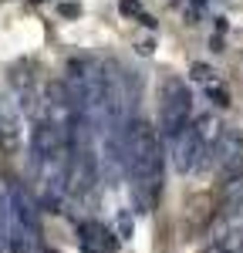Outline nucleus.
Listing matches in <instances>:
<instances>
[{
	"label": "nucleus",
	"instance_id": "f257e3e1",
	"mask_svg": "<svg viewBox=\"0 0 243 253\" xmlns=\"http://www.w3.org/2000/svg\"><path fill=\"white\" fill-rule=\"evenodd\" d=\"M125 169L132 175V186L139 189V196L156 199L162 193V149L156 128L139 118L128 122V135H125Z\"/></svg>",
	"mask_w": 243,
	"mask_h": 253
},
{
	"label": "nucleus",
	"instance_id": "f03ea898",
	"mask_svg": "<svg viewBox=\"0 0 243 253\" xmlns=\"http://www.w3.org/2000/svg\"><path fill=\"white\" fill-rule=\"evenodd\" d=\"M7 210H10V226H7V253H34L38 243V206L31 193L24 189L20 179L7 182Z\"/></svg>",
	"mask_w": 243,
	"mask_h": 253
},
{
	"label": "nucleus",
	"instance_id": "7ed1b4c3",
	"mask_svg": "<svg viewBox=\"0 0 243 253\" xmlns=\"http://www.w3.org/2000/svg\"><path fill=\"white\" fill-rule=\"evenodd\" d=\"M189 112H193V95L186 88V81L179 78H169L162 84V101H159V122H162V132L176 138L189 128Z\"/></svg>",
	"mask_w": 243,
	"mask_h": 253
},
{
	"label": "nucleus",
	"instance_id": "20e7f679",
	"mask_svg": "<svg viewBox=\"0 0 243 253\" xmlns=\"http://www.w3.org/2000/svg\"><path fill=\"white\" fill-rule=\"evenodd\" d=\"M119 243L122 236L112 233L105 223H98V219H84V223H78V247L81 253H119Z\"/></svg>",
	"mask_w": 243,
	"mask_h": 253
},
{
	"label": "nucleus",
	"instance_id": "39448f33",
	"mask_svg": "<svg viewBox=\"0 0 243 253\" xmlns=\"http://www.w3.org/2000/svg\"><path fill=\"white\" fill-rule=\"evenodd\" d=\"M202 156H209V145L202 142V135L189 125L179 138H176V169L182 175L193 172V169H200L202 166Z\"/></svg>",
	"mask_w": 243,
	"mask_h": 253
},
{
	"label": "nucleus",
	"instance_id": "423d86ee",
	"mask_svg": "<svg viewBox=\"0 0 243 253\" xmlns=\"http://www.w3.org/2000/svg\"><path fill=\"white\" fill-rule=\"evenodd\" d=\"M0 149L3 152H17L20 149V118L10 108L7 98H0Z\"/></svg>",
	"mask_w": 243,
	"mask_h": 253
},
{
	"label": "nucleus",
	"instance_id": "0eeeda50",
	"mask_svg": "<svg viewBox=\"0 0 243 253\" xmlns=\"http://www.w3.org/2000/svg\"><path fill=\"white\" fill-rule=\"evenodd\" d=\"M206 95H209V101H213V105H220V108H226V105H230V91H226L223 84H206Z\"/></svg>",
	"mask_w": 243,
	"mask_h": 253
},
{
	"label": "nucleus",
	"instance_id": "6e6552de",
	"mask_svg": "<svg viewBox=\"0 0 243 253\" xmlns=\"http://www.w3.org/2000/svg\"><path fill=\"white\" fill-rule=\"evenodd\" d=\"M189 75L196 81H206V84H213V71H209V64H202V61H196L193 68H189Z\"/></svg>",
	"mask_w": 243,
	"mask_h": 253
},
{
	"label": "nucleus",
	"instance_id": "1a4fd4ad",
	"mask_svg": "<svg viewBox=\"0 0 243 253\" xmlns=\"http://www.w3.org/2000/svg\"><path fill=\"white\" fill-rule=\"evenodd\" d=\"M122 17H142V3L139 0H119Z\"/></svg>",
	"mask_w": 243,
	"mask_h": 253
},
{
	"label": "nucleus",
	"instance_id": "9d476101",
	"mask_svg": "<svg viewBox=\"0 0 243 253\" xmlns=\"http://www.w3.org/2000/svg\"><path fill=\"white\" fill-rule=\"evenodd\" d=\"M132 226H135V223H132V213H128V210H122V213H119V236H122V240H128V236H132Z\"/></svg>",
	"mask_w": 243,
	"mask_h": 253
},
{
	"label": "nucleus",
	"instance_id": "9b49d317",
	"mask_svg": "<svg viewBox=\"0 0 243 253\" xmlns=\"http://www.w3.org/2000/svg\"><path fill=\"white\" fill-rule=\"evenodd\" d=\"M7 226H10V210H7V199L0 196V240L7 243Z\"/></svg>",
	"mask_w": 243,
	"mask_h": 253
},
{
	"label": "nucleus",
	"instance_id": "f8f14e48",
	"mask_svg": "<svg viewBox=\"0 0 243 253\" xmlns=\"http://www.w3.org/2000/svg\"><path fill=\"white\" fill-rule=\"evenodd\" d=\"M58 14H61V17H78L81 7H78V3H58Z\"/></svg>",
	"mask_w": 243,
	"mask_h": 253
},
{
	"label": "nucleus",
	"instance_id": "ddd939ff",
	"mask_svg": "<svg viewBox=\"0 0 243 253\" xmlns=\"http://www.w3.org/2000/svg\"><path fill=\"white\" fill-rule=\"evenodd\" d=\"M209 47H213V51H223V34H216V38H209Z\"/></svg>",
	"mask_w": 243,
	"mask_h": 253
},
{
	"label": "nucleus",
	"instance_id": "4468645a",
	"mask_svg": "<svg viewBox=\"0 0 243 253\" xmlns=\"http://www.w3.org/2000/svg\"><path fill=\"white\" fill-rule=\"evenodd\" d=\"M142 24H145V27H149V31H156V17H149V14H142Z\"/></svg>",
	"mask_w": 243,
	"mask_h": 253
},
{
	"label": "nucleus",
	"instance_id": "2eb2a0df",
	"mask_svg": "<svg viewBox=\"0 0 243 253\" xmlns=\"http://www.w3.org/2000/svg\"><path fill=\"white\" fill-rule=\"evenodd\" d=\"M44 253H61V250H54V247H47V250H44Z\"/></svg>",
	"mask_w": 243,
	"mask_h": 253
},
{
	"label": "nucleus",
	"instance_id": "dca6fc26",
	"mask_svg": "<svg viewBox=\"0 0 243 253\" xmlns=\"http://www.w3.org/2000/svg\"><path fill=\"white\" fill-rule=\"evenodd\" d=\"M193 3H202V0H193Z\"/></svg>",
	"mask_w": 243,
	"mask_h": 253
}]
</instances>
